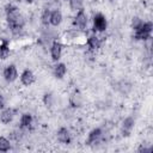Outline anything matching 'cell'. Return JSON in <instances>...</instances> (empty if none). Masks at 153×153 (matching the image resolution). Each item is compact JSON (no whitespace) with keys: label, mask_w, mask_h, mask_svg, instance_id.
I'll return each instance as SVG.
<instances>
[{"label":"cell","mask_w":153,"mask_h":153,"mask_svg":"<svg viewBox=\"0 0 153 153\" xmlns=\"http://www.w3.org/2000/svg\"><path fill=\"white\" fill-rule=\"evenodd\" d=\"M5 13H6V20L8 24V27L11 29L13 35H18L24 29V17L20 14L19 8L16 5L7 4L5 6Z\"/></svg>","instance_id":"1"},{"label":"cell","mask_w":153,"mask_h":153,"mask_svg":"<svg viewBox=\"0 0 153 153\" xmlns=\"http://www.w3.org/2000/svg\"><path fill=\"white\" fill-rule=\"evenodd\" d=\"M152 30H153L152 22H145V23L141 24L140 27L134 30V38L136 41H146V39L151 38Z\"/></svg>","instance_id":"2"},{"label":"cell","mask_w":153,"mask_h":153,"mask_svg":"<svg viewBox=\"0 0 153 153\" xmlns=\"http://www.w3.org/2000/svg\"><path fill=\"white\" fill-rule=\"evenodd\" d=\"M86 25H87V16H86L84 8H80L73 19V26H75L79 30H84L86 27Z\"/></svg>","instance_id":"3"},{"label":"cell","mask_w":153,"mask_h":153,"mask_svg":"<svg viewBox=\"0 0 153 153\" xmlns=\"http://www.w3.org/2000/svg\"><path fill=\"white\" fill-rule=\"evenodd\" d=\"M106 26H108V22L105 16L103 13H97L93 17V31L103 32L106 30Z\"/></svg>","instance_id":"4"},{"label":"cell","mask_w":153,"mask_h":153,"mask_svg":"<svg viewBox=\"0 0 153 153\" xmlns=\"http://www.w3.org/2000/svg\"><path fill=\"white\" fill-rule=\"evenodd\" d=\"M56 137L57 140L63 143V145H69L72 142V135H71V131L66 128V127H61L59 128V130L56 131Z\"/></svg>","instance_id":"5"},{"label":"cell","mask_w":153,"mask_h":153,"mask_svg":"<svg viewBox=\"0 0 153 153\" xmlns=\"http://www.w3.org/2000/svg\"><path fill=\"white\" fill-rule=\"evenodd\" d=\"M4 78L7 82H13L17 80L18 78V72L14 65H8L5 69H4Z\"/></svg>","instance_id":"6"},{"label":"cell","mask_w":153,"mask_h":153,"mask_svg":"<svg viewBox=\"0 0 153 153\" xmlns=\"http://www.w3.org/2000/svg\"><path fill=\"white\" fill-rule=\"evenodd\" d=\"M103 130L100 128H93L87 136V145H96L102 140Z\"/></svg>","instance_id":"7"},{"label":"cell","mask_w":153,"mask_h":153,"mask_svg":"<svg viewBox=\"0 0 153 153\" xmlns=\"http://www.w3.org/2000/svg\"><path fill=\"white\" fill-rule=\"evenodd\" d=\"M61 54H62V44L59 42V41H54L51 43V47H50V56H51V60L57 62L61 57Z\"/></svg>","instance_id":"8"},{"label":"cell","mask_w":153,"mask_h":153,"mask_svg":"<svg viewBox=\"0 0 153 153\" xmlns=\"http://www.w3.org/2000/svg\"><path fill=\"white\" fill-rule=\"evenodd\" d=\"M35 74H33V72L31 71V69H29V68H26V69H24L23 72H22V74H20V81H22V84L24 85V86H30V85H32L33 82H35Z\"/></svg>","instance_id":"9"},{"label":"cell","mask_w":153,"mask_h":153,"mask_svg":"<svg viewBox=\"0 0 153 153\" xmlns=\"http://www.w3.org/2000/svg\"><path fill=\"white\" fill-rule=\"evenodd\" d=\"M134 123H135V121H134L133 117H127V118L123 121L122 128H121L122 136L127 137V136H129V135L131 134V130H133V128H134Z\"/></svg>","instance_id":"10"},{"label":"cell","mask_w":153,"mask_h":153,"mask_svg":"<svg viewBox=\"0 0 153 153\" xmlns=\"http://www.w3.org/2000/svg\"><path fill=\"white\" fill-rule=\"evenodd\" d=\"M81 104H82V96H81L80 91L74 90V91L71 93V96H69V105H71L72 108L76 109V108H80Z\"/></svg>","instance_id":"11"},{"label":"cell","mask_w":153,"mask_h":153,"mask_svg":"<svg viewBox=\"0 0 153 153\" xmlns=\"http://www.w3.org/2000/svg\"><path fill=\"white\" fill-rule=\"evenodd\" d=\"M14 114H16L14 109H12V108H4L1 114H0V121L4 124H7V123H10L13 120Z\"/></svg>","instance_id":"12"},{"label":"cell","mask_w":153,"mask_h":153,"mask_svg":"<svg viewBox=\"0 0 153 153\" xmlns=\"http://www.w3.org/2000/svg\"><path fill=\"white\" fill-rule=\"evenodd\" d=\"M67 72V67L63 62H57L55 66H54V69H53V74L56 79H62L65 76Z\"/></svg>","instance_id":"13"},{"label":"cell","mask_w":153,"mask_h":153,"mask_svg":"<svg viewBox=\"0 0 153 153\" xmlns=\"http://www.w3.org/2000/svg\"><path fill=\"white\" fill-rule=\"evenodd\" d=\"M32 122H33V117H32V115L29 114V112H25V114L22 115L19 124H20V128H22V129H29V128H31Z\"/></svg>","instance_id":"14"},{"label":"cell","mask_w":153,"mask_h":153,"mask_svg":"<svg viewBox=\"0 0 153 153\" xmlns=\"http://www.w3.org/2000/svg\"><path fill=\"white\" fill-rule=\"evenodd\" d=\"M62 22V13L59 10H55L53 12H50V19H49V24L53 26H59Z\"/></svg>","instance_id":"15"},{"label":"cell","mask_w":153,"mask_h":153,"mask_svg":"<svg viewBox=\"0 0 153 153\" xmlns=\"http://www.w3.org/2000/svg\"><path fill=\"white\" fill-rule=\"evenodd\" d=\"M86 43H87V47H88L90 50H97V49L100 47L102 41H100V38H99L98 36L92 35V36H90V37L87 38Z\"/></svg>","instance_id":"16"},{"label":"cell","mask_w":153,"mask_h":153,"mask_svg":"<svg viewBox=\"0 0 153 153\" xmlns=\"http://www.w3.org/2000/svg\"><path fill=\"white\" fill-rule=\"evenodd\" d=\"M10 55V47H8V41L7 39H2L0 43V59L5 60L7 59Z\"/></svg>","instance_id":"17"},{"label":"cell","mask_w":153,"mask_h":153,"mask_svg":"<svg viewBox=\"0 0 153 153\" xmlns=\"http://www.w3.org/2000/svg\"><path fill=\"white\" fill-rule=\"evenodd\" d=\"M11 149V143L5 136H0V152H8Z\"/></svg>","instance_id":"18"},{"label":"cell","mask_w":153,"mask_h":153,"mask_svg":"<svg viewBox=\"0 0 153 153\" xmlns=\"http://www.w3.org/2000/svg\"><path fill=\"white\" fill-rule=\"evenodd\" d=\"M49 19H50V10L45 8L42 13V17H41V20H42V24L48 26L49 25Z\"/></svg>","instance_id":"19"},{"label":"cell","mask_w":153,"mask_h":153,"mask_svg":"<svg viewBox=\"0 0 153 153\" xmlns=\"http://www.w3.org/2000/svg\"><path fill=\"white\" fill-rule=\"evenodd\" d=\"M69 1V7L73 11H79L80 8H82V0H68Z\"/></svg>","instance_id":"20"},{"label":"cell","mask_w":153,"mask_h":153,"mask_svg":"<svg viewBox=\"0 0 153 153\" xmlns=\"http://www.w3.org/2000/svg\"><path fill=\"white\" fill-rule=\"evenodd\" d=\"M43 103L45 104V106H51L53 105V96H51V93H44Z\"/></svg>","instance_id":"21"},{"label":"cell","mask_w":153,"mask_h":153,"mask_svg":"<svg viewBox=\"0 0 153 153\" xmlns=\"http://www.w3.org/2000/svg\"><path fill=\"white\" fill-rule=\"evenodd\" d=\"M142 23H143V22H142L139 17H134V18L131 19V29H133V30H136L137 27L141 26Z\"/></svg>","instance_id":"22"},{"label":"cell","mask_w":153,"mask_h":153,"mask_svg":"<svg viewBox=\"0 0 153 153\" xmlns=\"http://www.w3.org/2000/svg\"><path fill=\"white\" fill-rule=\"evenodd\" d=\"M137 152H147V153H151V152H152V148H146V147L141 146V147L137 149Z\"/></svg>","instance_id":"23"},{"label":"cell","mask_w":153,"mask_h":153,"mask_svg":"<svg viewBox=\"0 0 153 153\" xmlns=\"http://www.w3.org/2000/svg\"><path fill=\"white\" fill-rule=\"evenodd\" d=\"M5 108V99H4V97L0 94V109L2 110Z\"/></svg>","instance_id":"24"},{"label":"cell","mask_w":153,"mask_h":153,"mask_svg":"<svg viewBox=\"0 0 153 153\" xmlns=\"http://www.w3.org/2000/svg\"><path fill=\"white\" fill-rule=\"evenodd\" d=\"M25 1H26V2H27V4H32V2H33V1H35V0H25Z\"/></svg>","instance_id":"25"},{"label":"cell","mask_w":153,"mask_h":153,"mask_svg":"<svg viewBox=\"0 0 153 153\" xmlns=\"http://www.w3.org/2000/svg\"><path fill=\"white\" fill-rule=\"evenodd\" d=\"M109 1H110V2H114V1H115V0H109Z\"/></svg>","instance_id":"26"}]
</instances>
